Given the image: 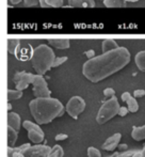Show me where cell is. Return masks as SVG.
<instances>
[{"label": "cell", "mask_w": 145, "mask_h": 157, "mask_svg": "<svg viewBox=\"0 0 145 157\" xmlns=\"http://www.w3.org/2000/svg\"><path fill=\"white\" fill-rule=\"evenodd\" d=\"M130 62V52L125 47H117L91 58L82 66V74L91 82H99Z\"/></svg>", "instance_id": "obj_1"}, {"label": "cell", "mask_w": 145, "mask_h": 157, "mask_svg": "<svg viewBox=\"0 0 145 157\" xmlns=\"http://www.w3.org/2000/svg\"><path fill=\"white\" fill-rule=\"evenodd\" d=\"M31 116L39 125L48 124L63 116L66 110L59 99L54 97H36L29 103Z\"/></svg>", "instance_id": "obj_2"}, {"label": "cell", "mask_w": 145, "mask_h": 157, "mask_svg": "<svg viewBox=\"0 0 145 157\" xmlns=\"http://www.w3.org/2000/svg\"><path fill=\"white\" fill-rule=\"evenodd\" d=\"M54 59H56V55L49 46L45 44L39 45L32 52V67L35 70L36 74L44 75L52 67Z\"/></svg>", "instance_id": "obj_3"}, {"label": "cell", "mask_w": 145, "mask_h": 157, "mask_svg": "<svg viewBox=\"0 0 145 157\" xmlns=\"http://www.w3.org/2000/svg\"><path fill=\"white\" fill-rule=\"evenodd\" d=\"M120 104L116 98V96H113L109 98L106 103L102 104V106L99 108L97 112V117H96V122L99 125H102L107 123L114 117H116L120 111Z\"/></svg>", "instance_id": "obj_4"}, {"label": "cell", "mask_w": 145, "mask_h": 157, "mask_svg": "<svg viewBox=\"0 0 145 157\" xmlns=\"http://www.w3.org/2000/svg\"><path fill=\"white\" fill-rule=\"evenodd\" d=\"M23 127L28 132V138L31 142L39 144L44 141L45 134H44L43 129L39 127V124L33 123L31 121H25L23 123Z\"/></svg>", "instance_id": "obj_5"}, {"label": "cell", "mask_w": 145, "mask_h": 157, "mask_svg": "<svg viewBox=\"0 0 145 157\" xmlns=\"http://www.w3.org/2000/svg\"><path fill=\"white\" fill-rule=\"evenodd\" d=\"M85 109V101L80 96H72L65 106V110L69 117L74 120H77L79 114L82 113Z\"/></svg>", "instance_id": "obj_6"}, {"label": "cell", "mask_w": 145, "mask_h": 157, "mask_svg": "<svg viewBox=\"0 0 145 157\" xmlns=\"http://www.w3.org/2000/svg\"><path fill=\"white\" fill-rule=\"evenodd\" d=\"M32 86H33L32 91H33V94L35 97H49L51 95V91L48 88L46 79L43 77V75H34Z\"/></svg>", "instance_id": "obj_7"}, {"label": "cell", "mask_w": 145, "mask_h": 157, "mask_svg": "<svg viewBox=\"0 0 145 157\" xmlns=\"http://www.w3.org/2000/svg\"><path fill=\"white\" fill-rule=\"evenodd\" d=\"M33 79H34V74H31V73H28V72H17L14 75L13 80H14V83L16 86V89L24 91L30 85H32Z\"/></svg>", "instance_id": "obj_8"}, {"label": "cell", "mask_w": 145, "mask_h": 157, "mask_svg": "<svg viewBox=\"0 0 145 157\" xmlns=\"http://www.w3.org/2000/svg\"><path fill=\"white\" fill-rule=\"evenodd\" d=\"M52 147H48L46 144H35L33 147L30 145L25 152L24 155L26 157H47L51 152Z\"/></svg>", "instance_id": "obj_9"}, {"label": "cell", "mask_w": 145, "mask_h": 157, "mask_svg": "<svg viewBox=\"0 0 145 157\" xmlns=\"http://www.w3.org/2000/svg\"><path fill=\"white\" fill-rule=\"evenodd\" d=\"M121 139H122V135H121L120 132H116V134H114L113 136L109 137V138L104 142V144L102 145V150L108 151V152L115 151V149L117 147V145L120 144Z\"/></svg>", "instance_id": "obj_10"}, {"label": "cell", "mask_w": 145, "mask_h": 157, "mask_svg": "<svg viewBox=\"0 0 145 157\" xmlns=\"http://www.w3.org/2000/svg\"><path fill=\"white\" fill-rule=\"evenodd\" d=\"M122 101L124 103L127 104V107L129 109V112H137L139 110V104H138L137 99H136L135 96H132L129 92H124L122 94Z\"/></svg>", "instance_id": "obj_11"}, {"label": "cell", "mask_w": 145, "mask_h": 157, "mask_svg": "<svg viewBox=\"0 0 145 157\" xmlns=\"http://www.w3.org/2000/svg\"><path fill=\"white\" fill-rule=\"evenodd\" d=\"M48 43L57 49H67L71 46V42L67 39H50Z\"/></svg>", "instance_id": "obj_12"}, {"label": "cell", "mask_w": 145, "mask_h": 157, "mask_svg": "<svg viewBox=\"0 0 145 157\" xmlns=\"http://www.w3.org/2000/svg\"><path fill=\"white\" fill-rule=\"evenodd\" d=\"M21 125V119L18 113L16 112H9L8 114V126L15 128L16 130L20 129Z\"/></svg>", "instance_id": "obj_13"}, {"label": "cell", "mask_w": 145, "mask_h": 157, "mask_svg": "<svg viewBox=\"0 0 145 157\" xmlns=\"http://www.w3.org/2000/svg\"><path fill=\"white\" fill-rule=\"evenodd\" d=\"M71 6L74 8H94L95 0H67Z\"/></svg>", "instance_id": "obj_14"}, {"label": "cell", "mask_w": 145, "mask_h": 157, "mask_svg": "<svg viewBox=\"0 0 145 157\" xmlns=\"http://www.w3.org/2000/svg\"><path fill=\"white\" fill-rule=\"evenodd\" d=\"M131 137L136 141H142L145 140V125L143 126H133L132 132H131Z\"/></svg>", "instance_id": "obj_15"}, {"label": "cell", "mask_w": 145, "mask_h": 157, "mask_svg": "<svg viewBox=\"0 0 145 157\" xmlns=\"http://www.w3.org/2000/svg\"><path fill=\"white\" fill-rule=\"evenodd\" d=\"M17 138H18V130L11 127V126H8V144H9V147L15 144V142L17 141Z\"/></svg>", "instance_id": "obj_16"}, {"label": "cell", "mask_w": 145, "mask_h": 157, "mask_svg": "<svg viewBox=\"0 0 145 157\" xmlns=\"http://www.w3.org/2000/svg\"><path fill=\"white\" fill-rule=\"evenodd\" d=\"M135 61L137 64L138 68H139L141 72H145V50L143 52H140L136 55Z\"/></svg>", "instance_id": "obj_17"}, {"label": "cell", "mask_w": 145, "mask_h": 157, "mask_svg": "<svg viewBox=\"0 0 145 157\" xmlns=\"http://www.w3.org/2000/svg\"><path fill=\"white\" fill-rule=\"evenodd\" d=\"M120 47V46L117 45V43H116L114 40L112 39H107V40H104L102 41V52H110V50H113L115 49V48Z\"/></svg>", "instance_id": "obj_18"}, {"label": "cell", "mask_w": 145, "mask_h": 157, "mask_svg": "<svg viewBox=\"0 0 145 157\" xmlns=\"http://www.w3.org/2000/svg\"><path fill=\"white\" fill-rule=\"evenodd\" d=\"M20 45V41L17 39H8V52L9 54L14 55L17 52V48Z\"/></svg>", "instance_id": "obj_19"}, {"label": "cell", "mask_w": 145, "mask_h": 157, "mask_svg": "<svg viewBox=\"0 0 145 157\" xmlns=\"http://www.w3.org/2000/svg\"><path fill=\"white\" fill-rule=\"evenodd\" d=\"M104 4L107 8H123L126 6L125 0H104Z\"/></svg>", "instance_id": "obj_20"}, {"label": "cell", "mask_w": 145, "mask_h": 157, "mask_svg": "<svg viewBox=\"0 0 145 157\" xmlns=\"http://www.w3.org/2000/svg\"><path fill=\"white\" fill-rule=\"evenodd\" d=\"M20 97H23V91L20 90H12V89H9L8 90V99L9 101H16V99H19Z\"/></svg>", "instance_id": "obj_21"}, {"label": "cell", "mask_w": 145, "mask_h": 157, "mask_svg": "<svg viewBox=\"0 0 145 157\" xmlns=\"http://www.w3.org/2000/svg\"><path fill=\"white\" fill-rule=\"evenodd\" d=\"M64 156V151H63L62 147L60 145H54L51 149V152L47 157H63Z\"/></svg>", "instance_id": "obj_22"}, {"label": "cell", "mask_w": 145, "mask_h": 157, "mask_svg": "<svg viewBox=\"0 0 145 157\" xmlns=\"http://www.w3.org/2000/svg\"><path fill=\"white\" fill-rule=\"evenodd\" d=\"M87 157H102L99 150H97L94 147H87Z\"/></svg>", "instance_id": "obj_23"}, {"label": "cell", "mask_w": 145, "mask_h": 157, "mask_svg": "<svg viewBox=\"0 0 145 157\" xmlns=\"http://www.w3.org/2000/svg\"><path fill=\"white\" fill-rule=\"evenodd\" d=\"M51 8H60L63 6V0H46Z\"/></svg>", "instance_id": "obj_24"}, {"label": "cell", "mask_w": 145, "mask_h": 157, "mask_svg": "<svg viewBox=\"0 0 145 157\" xmlns=\"http://www.w3.org/2000/svg\"><path fill=\"white\" fill-rule=\"evenodd\" d=\"M66 61H67V57H56L52 67H57V66H60L61 64H63L64 62H66Z\"/></svg>", "instance_id": "obj_25"}, {"label": "cell", "mask_w": 145, "mask_h": 157, "mask_svg": "<svg viewBox=\"0 0 145 157\" xmlns=\"http://www.w3.org/2000/svg\"><path fill=\"white\" fill-rule=\"evenodd\" d=\"M104 95L107 98H111V97L115 96V91L112 88H107V89L104 90Z\"/></svg>", "instance_id": "obj_26"}, {"label": "cell", "mask_w": 145, "mask_h": 157, "mask_svg": "<svg viewBox=\"0 0 145 157\" xmlns=\"http://www.w3.org/2000/svg\"><path fill=\"white\" fill-rule=\"evenodd\" d=\"M26 6H35L39 3V0H24Z\"/></svg>", "instance_id": "obj_27"}, {"label": "cell", "mask_w": 145, "mask_h": 157, "mask_svg": "<svg viewBox=\"0 0 145 157\" xmlns=\"http://www.w3.org/2000/svg\"><path fill=\"white\" fill-rule=\"evenodd\" d=\"M133 96H135L136 98H139V97L145 96V90H143V89L135 90V92H133Z\"/></svg>", "instance_id": "obj_28"}, {"label": "cell", "mask_w": 145, "mask_h": 157, "mask_svg": "<svg viewBox=\"0 0 145 157\" xmlns=\"http://www.w3.org/2000/svg\"><path fill=\"white\" fill-rule=\"evenodd\" d=\"M128 112H129L128 107H121L120 108V111H118V116L123 118V117H126Z\"/></svg>", "instance_id": "obj_29"}, {"label": "cell", "mask_w": 145, "mask_h": 157, "mask_svg": "<svg viewBox=\"0 0 145 157\" xmlns=\"http://www.w3.org/2000/svg\"><path fill=\"white\" fill-rule=\"evenodd\" d=\"M67 138H69V136H67L66 134H58L56 137H54V139H56V141H62V140H66Z\"/></svg>", "instance_id": "obj_30"}, {"label": "cell", "mask_w": 145, "mask_h": 157, "mask_svg": "<svg viewBox=\"0 0 145 157\" xmlns=\"http://www.w3.org/2000/svg\"><path fill=\"white\" fill-rule=\"evenodd\" d=\"M39 6H41L42 8H50V6L47 3L46 0H39Z\"/></svg>", "instance_id": "obj_31"}, {"label": "cell", "mask_w": 145, "mask_h": 157, "mask_svg": "<svg viewBox=\"0 0 145 157\" xmlns=\"http://www.w3.org/2000/svg\"><path fill=\"white\" fill-rule=\"evenodd\" d=\"M85 55H87V57L89 59H91V58H94V55H95V52H94V50H87V52H85Z\"/></svg>", "instance_id": "obj_32"}, {"label": "cell", "mask_w": 145, "mask_h": 157, "mask_svg": "<svg viewBox=\"0 0 145 157\" xmlns=\"http://www.w3.org/2000/svg\"><path fill=\"white\" fill-rule=\"evenodd\" d=\"M21 1H24V0H9V2H10L11 4H13V6H15V4L20 3Z\"/></svg>", "instance_id": "obj_33"}, {"label": "cell", "mask_w": 145, "mask_h": 157, "mask_svg": "<svg viewBox=\"0 0 145 157\" xmlns=\"http://www.w3.org/2000/svg\"><path fill=\"white\" fill-rule=\"evenodd\" d=\"M127 149V144H122L120 145V150H126Z\"/></svg>", "instance_id": "obj_34"}, {"label": "cell", "mask_w": 145, "mask_h": 157, "mask_svg": "<svg viewBox=\"0 0 145 157\" xmlns=\"http://www.w3.org/2000/svg\"><path fill=\"white\" fill-rule=\"evenodd\" d=\"M126 2H137V1H139V0H125Z\"/></svg>", "instance_id": "obj_35"}, {"label": "cell", "mask_w": 145, "mask_h": 157, "mask_svg": "<svg viewBox=\"0 0 145 157\" xmlns=\"http://www.w3.org/2000/svg\"><path fill=\"white\" fill-rule=\"evenodd\" d=\"M11 109H12V106H11V104L9 103V105H8V110H9V111H10Z\"/></svg>", "instance_id": "obj_36"}, {"label": "cell", "mask_w": 145, "mask_h": 157, "mask_svg": "<svg viewBox=\"0 0 145 157\" xmlns=\"http://www.w3.org/2000/svg\"><path fill=\"white\" fill-rule=\"evenodd\" d=\"M142 152H143V155H144V157H145V147L143 150H142Z\"/></svg>", "instance_id": "obj_37"}]
</instances>
